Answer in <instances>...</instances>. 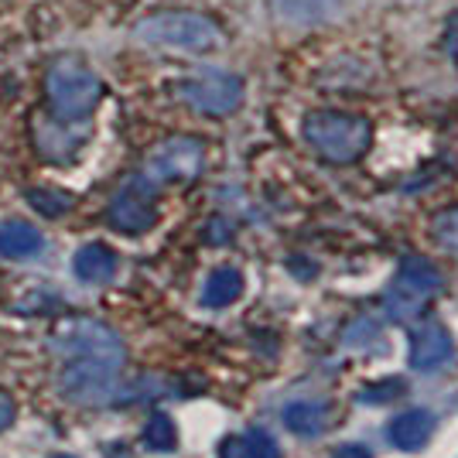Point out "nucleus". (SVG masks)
Returning a JSON list of instances; mask_svg holds the SVG:
<instances>
[{"label": "nucleus", "mask_w": 458, "mask_h": 458, "mask_svg": "<svg viewBox=\"0 0 458 458\" xmlns=\"http://www.w3.org/2000/svg\"><path fill=\"white\" fill-rule=\"evenodd\" d=\"M308 148L332 161V165H352L360 161L369 144H373V123L360 114H343V110H315L301 123Z\"/></svg>", "instance_id": "nucleus-1"}, {"label": "nucleus", "mask_w": 458, "mask_h": 458, "mask_svg": "<svg viewBox=\"0 0 458 458\" xmlns=\"http://www.w3.org/2000/svg\"><path fill=\"white\" fill-rule=\"evenodd\" d=\"M134 38L151 48H168V52H212L223 45V28L199 11H157L137 21Z\"/></svg>", "instance_id": "nucleus-2"}, {"label": "nucleus", "mask_w": 458, "mask_h": 458, "mask_svg": "<svg viewBox=\"0 0 458 458\" xmlns=\"http://www.w3.org/2000/svg\"><path fill=\"white\" fill-rule=\"evenodd\" d=\"M45 89H48V103L58 123H79L96 110L103 96V82L86 62L65 55L48 69Z\"/></svg>", "instance_id": "nucleus-3"}, {"label": "nucleus", "mask_w": 458, "mask_h": 458, "mask_svg": "<svg viewBox=\"0 0 458 458\" xmlns=\"http://www.w3.org/2000/svg\"><path fill=\"white\" fill-rule=\"evenodd\" d=\"M441 270L428 257H403L397 274L390 277L386 294H383V311L394 322H414L424 308L441 294Z\"/></svg>", "instance_id": "nucleus-4"}, {"label": "nucleus", "mask_w": 458, "mask_h": 458, "mask_svg": "<svg viewBox=\"0 0 458 458\" xmlns=\"http://www.w3.org/2000/svg\"><path fill=\"white\" fill-rule=\"evenodd\" d=\"M120 360L110 356H76L62 369V394L76 403H103L116 390Z\"/></svg>", "instance_id": "nucleus-5"}, {"label": "nucleus", "mask_w": 458, "mask_h": 458, "mask_svg": "<svg viewBox=\"0 0 458 458\" xmlns=\"http://www.w3.org/2000/svg\"><path fill=\"white\" fill-rule=\"evenodd\" d=\"M182 99L206 116H229L243 103V79L233 72H202L178 86Z\"/></svg>", "instance_id": "nucleus-6"}, {"label": "nucleus", "mask_w": 458, "mask_h": 458, "mask_svg": "<svg viewBox=\"0 0 458 458\" xmlns=\"http://www.w3.org/2000/svg\"><path fill=\"white\" fill-rule=\"evenodd\" d=\"M206 168V148L195 137H172L148 157V182H191Z\"/></svg>", "instance_id": "nucleus-7"}, {"label": "nucleus", "mask_w": 458, "mask_h": 458, "mask_svg": "<svg viewBox=\"0 0 458 458\" xmlns=\"http://www.w3.org/2000/svg\"><path fill=\"white\" fill-rule=\"evenodd\" d=\"M106 219L110 226L127 233V236H137V233H148V229L157 223V202H154V189L148 178H134L127 182L123 189L114 195L110 209H106Z\"/></svg>", "instance_id": "nucleus-8"}, {"label": "nucleus", "mask_w": 458, "mask_h": 458, "mask_svg": "<svg viewBox=\"0 0 458 458\" xmlns=\"http://www.w3.org/2000/svg\"><path fill=\"white\" fill-rule=\"evenodd\" d=\"M452 352H455V339L441 322H420L411 328L407 363L414 373H438L452 360Z\"/></svg>", "instance_id": "nucleus-9"}, {"label": "nucleus", "mask_w": 458, "mask_h": 458, "mask_svg": "<svg viewBox=\"0 0 458 458\" xmlns=\"http://www.w3.org/2000/svg\"><path fill=\"white\" fill-rule=\"evenodd\" d=\"M55 349L62 352H76V356H110V360H123V345L99 322H69L55 335Z\"/></svg>", "instance_id": "nucleus-10"}, {"label": "nucleus", "mask_w": 458, "mask_h": 458, "mask_svg": "<svg viewBox=\"0 0 458 458\" xmlns=\"http://www.w3.org/2000/svg\"><path fill=\"white\" fill-rule=\"evenodd\" d=\"M435 428H438V420L428 407H407V411L386 420L383 435L397 452H420L428 441L435 438Z\"/></svg>", "instance_id": "nucleus-11"}, {"label": "nucleus", "mask_w": 458, "mask_h": 458, "mask_svg": "<svg viewBox=\"0 0 458 458\" xmlns=\"http://www.w3.org/2000/svg\"><path fill=\"white\" fill-rule=\"evenodd\" d=\"M270 11L287 28H315L339 11V0H270Z\"/></svg>", "instance_id": "nucleus-12"}, {"label": "nucleus", "mask_w": 458, "mask_h": 458, "mask_svg": "<svg viewBox=\"0 0 458 458\" xmlns=\"http://www.w3.org/2000/svg\"><path fill=\"white\" fill-rule=\"evenodd\" d=\"M281 418H284V428L291 435H298V438H318V435H325V428H328L332 411H328L325 401H294L287 403Z\"/></svg>", "instance_id": "nucleus-13"}, {"label": "nucleus", "mask_w": 458, "mask_h": 458, "mask_svg": "<svg viewBox=\"0 0 458 458\" xmlns=\"http://www.w3.org/2000/svg\"><path fill=\"white\" fill-rule=\"evenodd\" d=\"M41 233L24 219H7L0 223V257L7 260H28L41 253Z\"/></svg>", "instance_id": "nucleus-14"}, {"label": "nucleus", "mask_w": 458, "mask_h": 458, "mask_svg": "<svg viewBox=\"0 0 458 458\" xmlns=\"http://www.w3.org/2000/svg\"><path fill=\"white\" fill-rule=\"evenodd\" d=\"M72 270H76L79 281H86V284H103V281H110L116 274V253L106 243H86L76 253Z\"/></svg>", "instance_id": "nucleus-15"}, {"label": "nucleus", "mask_w": 458, "mask_h": 458, "mask_svg": "<svg viewBox=\"0 0 458 458\" xmlns=\"http://www.w3.org/2000/svg\"><path fill=\"white\" fill-rule=\"evenodd\" d=\"M243 274L236 267H216L206 277V284H202V305L206 308H229L236 305L240 298H243Z\"/></svg>", "instance_id": "nucleus-16"}, {"label": "nucleus", "mask_w": 458, "mask_h": 458, "mask_svg": "<svg viewBox=\"0 0 458 458\" xmlns=\"http://www.w3.org/2000/svg\"><path fill=\"white\" fill-rule=\"evenodd\" d=\"M219 458H281V448L264 428H250L243 435L223 441Z\"/></svg>", "instance_id": "nucleus-17"}, {"label": "nucleus", "mask_w": 458, "mask_h": 458, "mask_svg": "<svg viewBox=\"0 0 458 458\" xmlns=\"http://www.w3.org/2000/svg\"><path fill=\"white\" fill-rule=\"evenodd\" d=\"M403 394H407V383H403L401 377H383V380L363 383L360 394H356V401L369 403V407H380V403L397 401V397H403Z\"/></svg>", "instance_id": "nucleus-18"}, {"label": "nucleus", "mask_w": 458, "mask_h": 458, "mask_svg": "<svg viewBox=\"0 0 458 458\" xmlns=\"http://www.w3.org/2000/svg\"><path fill=\"white\" fill-rule=\"evenodd\" d=\"M144 445L151 452H174L178 448V428H174V420L168 414H154L148 420V428H144Z\"/></svg>", "instance_id": "nucleus-19"}, {"label": "nucleus", "mask_w": 458, "mask_h": 458, "mask_svg": "<svg viewBox=\"0 0 458 458\" xmlns=\"http://www.w3.org/2000/svg\"><path fill=\"white\" fill-rule=\"evenodd\" d=\"M24 199L31 202V209L48 216V219H58V216H65V212L72 209V199L65 191H55V189H28Z\"/></svg>", "instance_id": "nucleus-20"}, {"label": "nucleus", "mask_w": 458, "mask_h": 458, "mask_svg": "<svg viewBox=\"0 0 458 458\" xmlns=\"http://www.w3.org/2000/svg\"><path fill=\"white\" fill-rule=\"evenodd\" d=\"M431 236L438 240L441 250L458 257V206H448L431 219Z\"/></svg>", "instance_id": "nucleus-21"}, {"label": "nucleus", "mask_w": 458, "mask_h": 458, "mask_svg": "<svg viewBox=\"0 0 458 458\" xmlns=\"http://www.w3.org/2000/svg\"><path fill=\"white\" fill-rule=\"evenodd\" d=\"M380 339V322L373 315H360L356 322L345 328L343 345L345 349H363V345H373Z\"/></svg>", "instance_id": "nucleus-22"}, {"label": "nucleus", "mask_w": 458, "mask_h": 458, "mask_svg": "<svg viewBox=\"0 0 458 458\" xmlns=\"http://www.w3.org/2000/svg\"><path fill=\"white\" fill-rule=\"evenodd\" d=\"M441 48H445V55L455 58V62H458V11H452V14H448V21H445Z\"/></svg>", "instance_id": "nucleus-23"}, {"label": "nucleus", "mask_w": 458, "mask_h": 458, "mask_svg": "<svg viewBox=\"0 0 458 458\" xmlns=\"http://www.w3.org/2000/svg\"><path fill=\"white\" fill-rule=\"evenodd\" d=\"M328 458H373V448L363 445V441H345V445H339Z\"/></svg>", "instance_id": "nucleus-24"}, {"label": "nucleus", "mask_w": 458, "mask_h": 458, "mask_svg": "<svg viewBox=\"0 0 458 458\" xmlns=\"http://www.w3.org/2000/svg\"><path fill=\"white\" fill-rule=\"evenodd\" d=\"M11 420H14V401H11L7 394H0V431H4Z\"/></svg>", "instance_id": "nucleus-25"}, {"label": "nucleus", "mask_w": 458, "mask_h": 458, "mask_svg": "<svg viewBox=\"0 0 458 458\" xmlns=\"http://www.w3.org/2000/svg\"><path fill=\"white\" fill-rule=\"evenodd\" d=\"M55 458H72V455H55Z\"/></svg>", "instance_id": "nucleus-26"}]
</instances>
